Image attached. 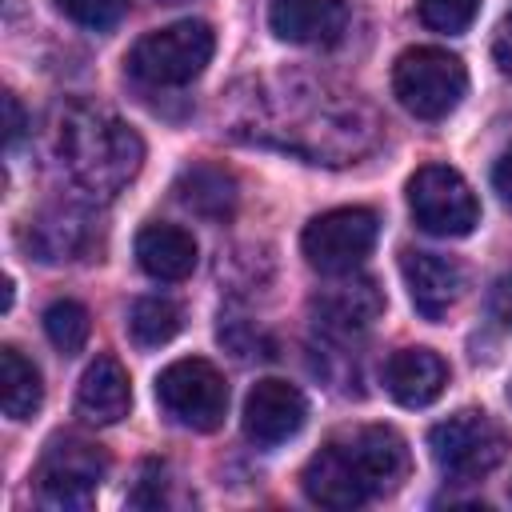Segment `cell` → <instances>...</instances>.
<instances>
[{"mask_svg":"<svg viewBox=\"0 0 512 512\" xmlns=\"http://www.w3.org/2000/svg\"><path fill=\"white\" fill-rule=\"evenodd\" d=\"M232 124L248 140L316 164H348L380 140V120L356 92L304 72L252 80L248 96H236Z\"/></svg>","mask_w":512,"mask_h":512,"instance_id":"obj_1","label":"cell"},{"mask_svg":"<svg viewBox=\"0 0 512 512\" xmlns=\"http://www.w3.org/2000/svg\"><path fill=\"white\" fill-rule=\"evenodd\" d=\"M48 140L60 172L96 200L116 196L144 164V140L136 136V128L100 104H56Z\"/></svg>","mask_w":512,"mask_h":512,"instance_id":"obj_2","label":"cell"},{"mask_svg":"<svg viewBox=\"0 0 512 512\" xmlns=\"http://www.w3.org/2000/svg\"><path fill=\"white\" fill-rule=\"evenodd\" d=\"M408 472V444L400 432L384 424H360L332 436L304 464V496L320 508H360L384 492H392Z\"/></svg>","mask_w":512,"mask_h":512,"instance_id":"obj_3","label":"cell"},{"mask_svg":"<svg viewBox=\"0 0 512 512\" xmlns=\"http://www.w3.org/2000/svg\"><path fill=\"white\" fill-rule=\"evenodd\" d=\"M212 48L216 36L204 20H176L136 40L128 52V72L148 88H180L208 68Z\"/></svg>","mask_w":512,"mask_h":512,"instance_id":"obj_4","label":"cell"},{"mask_svg":"<svg viewBox=\"0 0 512 512\" xmlns=\"http://www.w3.org/2000/svg\"><path fill=\"white\" fill-rule=\"evenodd\" d=\"M428 452L448 480H484L508 456V432L476 408H464L428 432Z\"/></svg>","mask_w":512,"mask_h":512,"instance_id":"obj_5","label":"cell"},{"mask_svg":"<svg viewBox=\"0 0 512 512\" xmlns=\"http://www.w3.org/2000/svg\"><path fill=\"white\" fill-rule=\"evenodd\" d=\"M464 88H468V72L460 56H452L448 48L420 44L400 52V60L392 64V92L420 120H444L460 104Z\"/></svg>","mask_w":512,"mask_h":512,"instance_id":"obj_6","label":"cell"},{"mask_svg":"<svg viewBox=\"0 0 512 512\" xmlns=\"http://www.w3.org/2000/svg\"><path fill=\"white\" fill-rule=\"evenodd\" d=\"M104 476H108V456L96 444H88L80 436H60L40 456L36 500L56 512H84V508H92Z\"/></svg>","mask_w":512,"mask_h":512,"instance_id":"obj_7","label":"cell"},{"mask_svg":"<svg viewBox=\"0 0 512 512\" xmlns=\"http://www.w3.org/2000/svg\"><path fill=\"white\" fill-rule=\"evenodd\" d=\"M156 400L176 424H184L192 432H212L224 424L228 384L216 364H208L200 356H184V360H172L156 376Z\"/></svg>","mask_w":512,"mask_h":512,"instance_id":"obj_8","label":"cell"},{"mask_svg":"<svg viewBox=\"0 0 512 512\" xmlns=\"http://www.w3.org/2000/svg\"><path fill=\"white\" fill-rule=\"evenodd\" d=\"M408 208L412 220L432 236H468L480 224V204L468 180L448 164H424L408 180Z\"/></svg>","mask_w":512,"mask_h":512,"instance_id":"obj_9","label":"cell"},{"mask_svg":"<svg viewBox=\"0 0 512 512\" xmlns=\"http://www.w3.org/2000/svg\"><path fill=\"white\" fill-rule=\"evenodd\" d=\"M376 232H380V220L372 208H332L308 220L300 248L316 272L344 276L364 264V256L376 244Z\"/></svg>","mask_w":512,"mask_h":512,"instance_id":"obj_10","label":"cell"},{"mask_svg":"<svg viewBox=\"0 0 512 512\" xmlns=\"http://www.w3.org/2000/svg\"><path fill=\"white\" fill-rule=\"evenodd\" d=\"M244 436L260 448H276L284 440H292L304 420H308V400L296 384L288 380H256L252 392L244 396Z\"/></svg>","mask_w":512,"mask_h":512,"instance_id":"obj_11","label":"cell"},{"mask_svg":"<svg viewBox=\"0 0 512 512\" xmlns=\"http://www.w3.org/2000/svg\"><path fill=\"white\" fill-rule=\"evenodd\" d=\"M92 216L80 204H48L36 216L24 220L20 228V244L28 256H36L40 264H64L88 252L92 244Z\"/></svg>","mask_w":512,"mask_h":512,"instance_id":"obj_12","label":"cell"},{"mask_svg":"<svg viewBox=\"0 0 512 512\" xmlns=\"http://www.w3.org/2000/svg\"><path fill=\"white\" fill-rule=\"evenodd\" d=\"M380 312H384V292L376 288V280L352 276V272H344V280H336V284H328L312 296L316 324L328 336H340V340L364 332Z\"/></svg>","mask_w":512,"mask_h":512,"instance_id":"obj_13","label":"cell"},{"mask_svg":"<svg viewBox=\"0 0 512 512\" xmlns=\"http://www.w3.org/2000/svg\"><path fill=\"white\" fill-rule=\"evenodd\" d=\"M400 272H404L408 296H412V304L424 320H440L464 292V268L452 256H440V252L408 248L400 256Z\"/></svg>","mask_w":512,"mask_h":512,"instance_id":"obj_14","label":"cell"},{"mask_svg":"<svg viewBox=\"0 0 512 512\" xmlns=\"http://www.w3.org/2000/svg\"><path fill=\"white\" fill-rule=\"evenodd\" d=\"M268 28L304 48L336 44L348 28V4L344 0H272L268 4Z\"/></svg>","mask_w":512,"mask_h":512,"instance_id":"obj_15","label":"cell"},{"mask_svg":"<svg viewBox=\"0 0 512 512\" xmlns=\"http://www.w3.org/2000/svg\"><path fill=\"white\" fill-rule=\"evenodd\" d=\"M448 384V364L432 348H400L384 360V388L404 408L432 404Z\"/></svg>","mask_w":512,"mask_h":512,"instance_id":"obj_16","label":"cell"},{"mask_svg":"<svg viewBox=\"0 0 512 512\" xmlns=\"http://www.w3.org/2000/svg\"><path fill=\"white\" fill-rule=\"evenodd\" d=\"M132 408V384L116 356H96L76 388V412L88 424H116Z\"/></svg>","mask_w":512,"mask_h":512,"instance_id":"obj_17","label":"cell"},{"mask_svg":"<svg viewBox=\"0 0 512 512\" xmlns=\"http://www.w3.org/2000/svg\"><path fill=\"white\" fill-rule=\"evenodd\" d=\"M136 264L152 280L176 284L196 268V240L180 224H144L136 232Z\"/></svg>","mask_w":512,"mask_h":512,"instance_id":"obj_18","label":"cell"},{"mask_svg":"<svg viewBox=\"0 0 512 512\" xmlns=\"http://www.w3.org/2000/svg\"><path fill=\"white\" fill-rule=\"evenodd\" d=\"M172 192H176V200H180L192 216L212 220V224L232 220L236 200H240L236 180H232L224 168H216V164H192V168H184V172L176 176V188H172Z\"/></svg>","mask_w":512,"mask_h":512,"instance_id":"obj_19","label":"cell"},{"mask_svg":"<svg viewBox=\"0 0 512 512\" xmlns=\"http://www.w3.org/2000/svg\"><path fill=\"white\" fill-rule=\"evenodd\" d=\"M44 400L40 368L12 344L0 348V404L8 420H28Z\"/></svg>","mask_w":512,"mask_h":512,"instance_id":"obj_20","label":"cell"},{"mask_svg":"<svg viewBox=\"0 0 512 512\" xmlns=\"http://www.w3.org/2000/svg\"><path fill=\"white\" fill-rule=\"evenodd\" d=\"M184 324L180 304H172L168 296H140L128 312V332L140 348H160L168 344Z\"/></svg>","mask_w":512,"mask_h":512,"instance_id":"obj_21","label":"cell"},{"mask_svg":"<svg viewBox=\"0 0 512 512\" xmlns=\"http://www.w3.org/2000/svg\"><path fill=\"white\" fill-rule=\"evenodd\" d=\"M44 332H48V340H52L56 352L76 356V352L88 344V332H92L88 308L76 304V300H56V304H48V312H44Z\"/></svg>","mask_w":512,"mask_h":512,"instance_id":"obj_22","label":"cell"},{"mask_svg":"<svg viewBox=\"0 0 512 512\" xmlns=\"http://www.w3.org/2000/svg\"><path fill=\"white\" fill-rule=\"evenodd\" d=\"M420 8V20L432 28V32H444V36H456L464 32L476 12H480V0H416Z\"/></svg>","mask_w":512,"mask_h":512,"instance_id":"obj_23","label":"cell"},{"mask_svg":"<svg viewBox=\"0 0 512 512\" xmlns=\"http://www.w3.org/2000/svg\"><path fill=\"white\" fill-rule=\"evenodd\" d=\"M56 8L80 24V28H92V32H108L124 20L128 12V0H56Z\"/></svg>","mask_w":512,"mask_h":512,"instance_id":"obj_24","label":"cell"},{"mask_svg":"<svg viewBox=\"0 0 512 512\" xmlns=\"http://www.w3.org/2000/svg\"><path fill=\"white\" fill-rule=\"evenodd\" d=\"M160 476H164V468H160V464H144V476H140L144 484L128 496V504H132V508H160V504H164V484L156 488V480H160Z\"/></svg>","mask_w":512,"mask_h":512,"instance_id":"obj_25","label":"cell"},{"mask_svg":"<svg viewBox=\"0 0 512 512\" xmlns=\"http://www.w3.org/2000/svg\"><path fill=\"white\" fill-rule=\"evenodd\" d=\"M488 312H492V320H496L500 328H512V272L492 284V292H488Z\"/></svg>","mask_w":512,"mask_h":512,"instance_id":"obj_26","label":"cell"},{"mask_svg":"<svg viewBox=\"0 0 512 512\" xmlns=\"http://www.w3.org/2000/svg\"><path fill=\"white\" fill-rule=\"evenodd\" d=\"M492 60L500 64L504 76H512V16H504L496 36H492Z\"/></svg>","mask_w":512,"mask_h":512,"instance_id":"obj_27","label":"cell"},{"mask_svg":"<svg viewBox=\"0 0 512 512\" xmlns=\"http://www.w3.org/2000/svg\"><path fill=\"white\" fill-rule=\"evenodd\" d=\"M492 188L512 204V148L496 160V168H492Z\"/></svg>","mask_w":512,"mask_h":512,"instance_id":"obj_28","label":"cell"},{"mask_svg":"<svg viewBox=\"0 0 512 512\" xmlns=\"http://www.w3.org/2000/svg\"><path fill=\"white\" fill-rule=\"evenodd\" d=\"M4 116H8V144H16L20 132H24V108H20V100L12 92L4 96Z\"/></svg>","mask_w":512,"mask_h":512,"instance_id":"obj_29","label":"cell"},{"mask_svg":"<svg viewBox=\"0 0 512 512\" xmlns=\"http://www.w3.org/2000/svg\"><path fill=\"white\" fill-rule=\"evenodd\" d=\"M164 4H176V0H164Z\"/></svg>","mask_w":512,"mask_h":512,"instance_id":"obj_30","label":"cell"}]
</instances>
